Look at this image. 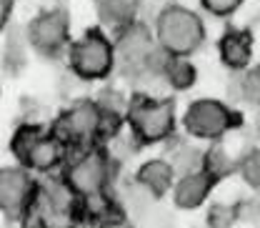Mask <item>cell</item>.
<instances>
[{
    "mask_svg": "<svg viewBox=\"0 0 260 228\" xmlns=\"http://www.w3.org/2000/svg\"><path fill=\"white\" fill-rule=\"evenodd\" d=\"M180 126L178 105L170 96L133 93L125 108V130L135 148L165 146L175 138Z\"/></svg>",
    "mask_w": 260,
    "mask_h": 228,
    "instance_id": "cell-1",
    "label": "cell"
},
{
    "mask_svg": "<svg viewBox=\"0 0 260 228\" xmlns=\"http://www.w3.org/2000/svg\"><path fill=\"white\" fill-rule=\"evenodd\" d=\"M118 173H120V161L113 156L110 146L105 143L70 151L65 158V165L60 168L63 181L83 201L113 193L118 183Z\"/></svg>",
    "mask_w": 260,
    "mask_h": 228,
    "instance_id": "cell-2",
    "label": "cell"
},
{
    "mask_svg": "<svg viewBox=\"0 0 260 228\" xmlns=\"http://www.w3.org/2000/svg\"><path fill=\"white\" fill-rule=\"evenodd\" d=\"M10 156L15 163L25 165L35 176H55L60 173L68 158V146L60 140V135L53 130L50 123L38 121H23L10 135Z\"/></svg>",
    "mask_w": 260,
    "mask_h": 228,
    "instance_id": "cell-3",
    "label": "cell"
},
{
    "mask_svg": "<svg viewBox=\"0 0 260 228\" xmlns=\"http://www.w3.org/2000/svg\"><path fill=\"white\" fill-rule=\"evenodd\" d=\"M65 63L78 80L85 83L108 80L118 70L113 38L103 28H88L80 38L70 40L65 50Z\"/></svg>",
    "mask_w": 260,
    "mask_h": 228,
    "instance_id": "cell-4",
    "label": "cell"
},
{
    "mask_svg": "<svg viewBox=\"0 0 260 228\" xmlns=\"http://www.w3.org/2000/svg\"><path fill=\"white\" fill-rule=\"evenodd\" d=\"M153 33L162 50L180 58H190L205 43L203 18L180 3H168L165 8H160L153 23Z\"/></svg>",
    "mask_w": 260,
    "mask_h": 228,
    "instance_id": "cell-5",
    "label": "cell"
},
{
    "mask_svg": "<svg viewBox=\"0 0 260 228\" xmlns=\"http://www.w3.org/2000/svg\"><path fill=\"white\" fill-rule=\"evenodd\" d=\"M238 126H240V113L218 98H198L180 116V128L193 140L215 143L223 140Z\"/></svg>",
    "mask_w": 260,
    "mask_h": 228,
    "instance_id": "cell-6",
    "label": "cell"
},
{
    "mask_svg": "<svg viewBox=\"0 0 260 228\" xmlns=\"http://www.w3.org/2000/svg\"><path fill=\"white\" fill-rule=\"evenodd\" d=\"M68 151L103 143V110L95 98H78L50 123Z\"/></svg>",
    "mask_w": 260,
    "mask_h": 228,
    "instance_id": "cell-7",
    "label": "cell"
},
{
    "mask_svg": "<svg viewBox=\"0 0 260 228\" xmlns=\"http://www.w3.org/2000/svg\"><path fill=\"white\" fill-rule=\"evenodd\" d=\"M40 176L20 163L0 165V213L13 223H25L32 213Z\"/></svg>",
    "mask_w": 260,
    "mask_h": 228,
    "instance_id": "cell-8",
    "label": "cell"
},
{
    "mask_svg": "<svg viewBox=\"0 0 260 228\" xmlns=\"http://www.w3.org/2000/svg\"><path fill=\"white\" fill-rule=\"evenodd\" d=\"M25 40L43 58H60L70 45V15L65 8L40 10L25 25Z\"/></svg>",
    "mask_w": 260,
    "mask_h": 228,
    "instance_id": "cell-9",
    "label": "cell"
},
{
    "mask_svg": "<svg viewBox=\"0 0 260 228\" xmlns=\"http://www.w3.org/2000/svg\"><path fill=\"white\" fill-rule=\"evenodd\" d=\"M110 38H113V45H115L118 68H120L125 75L145 78L148 55H150L153 48L158 45L155 33L150 31V25L143 23V20H135V23L125 25V28L115 31Z\"/></svg>",
    "mask_w": 260,
    "mask_h": 228,
    "instance_id": "cell-10",
    "label": "cell"
},
{
    "mask_svg": "<svg viewBox=\"0 0 260 228\" xmlns=\"http://www.w3.org/2000/svg\"><path fill=\"white\" fill-rule=\"evenodd\" d=\"M175 168L165 156H150L145 161H140L133 170V183L140 193H145L153 201H162L165 195H170L175 186Z\"/></svg>",
    "mask_w": 260,
    "mask_h": 228,
    "instance_id": "cell-11",
    "label": "cell"
},
{
    "mask_svg": "<svg viewBox=\"0 0 260 228\" xmlns=\"http://www.w3.org/2000/svg\"><path fill=\"white\" fill-rule=\"evenodd\" d=\"M215 188V181H210L200 168L180 173L175 178V186L170 191V201L178 211H198L208 203V198Z\"/></svg>",
    "mask_w": 260,
    "mask_h": 228,
    "instance_id": "cell-12",
    "label": "cell"
},
{
    "mask_svg": "<svg viewBox=\"0 0 260 228\" xmlns=\"http://www.w3.org/2000/svg\"><path fill=\"white\" fill-rule=\"evenodd\" d=\"M218 55L230 70H245L253 61V35L245 28H228L218 40Z\"/></svg>",
    "mask_w": 260,
    "mask_h": 228,
    "instance_id": "cell-13",
    "label": "cell"
},
{
    "mask_svg": "<svg viewBox=\"0 0 260 228\" xmlns=\"http://www.w3.org/2000/svg\"><path fill=\"white\" fill-rule=\"evenodd\" d=\"M140 8L143 0H95L98 20L113 33L140 20Z\"/></svg>",
    "mask_w": 260,
    "mask_h": 228,
    "instance_id": "cell-14",
    "label": "cell"
},
{
    "mask_svg": "<svg viewBox=\"0 0 260 228\" xmlns=\"http://www.w3.org/2000/svg\"><path fill=\"white\" fill-rule=\"evenodd\" d=\"M200 170H203L210 181H215V186H218L220 181H225L228 176L238 173V161L220 146V140H215V143H210L208 148H203Z\"/></svg>",
    "mask_w": 260,
    "mask_h": 228,
    "instance_id": "cell-15",
    "label": "cell"
},
{
    "mask_svg": "<svg viewBox=\"0 0 260 228\" xmlns=\"http://www.w3.org/2000/svg\"><path fill=\"white\" fill-rule=\"evenodd\" d=\"M160 80L170 88V91H175V93H185V91L193 88L195 80H198V68L193 65L190 58L173 55V58L168 61V65H165V73H162Z\"/></svg>",
    "mask_w": 260,
    "mask_h": 228,
    "instance_id": "cell-16",
    "label": "cell"
},
{
    "mask_svg": "<svg viewBox=\"0 0 260 228\" xmlns=\"http://www.w3.org/2000/svg\"><path fill=\"white\" fill-rule=\"evenodd\" d=\"M168 161L173 163L175 173H188V170H198L200 168V158H203V151L193 146L190 140H168Z\"/></svg>",
    "mask_w": 260,
    "mask_h": 228,
    "instance_id": "cell-17",
    "label": "cell"
},
{
    "mask_svg": "<svg viewBox=\"0 0 260 228\" xmlns=\"http://www.w3.org/2000/svg\"><path fill=\"white\" fill-rule=\"evenodd\" d=\"M243 206L240 203H210L205 211V226L208 228H230L240 221Z\"/></svg>",
    "mask_w": 260,
    "mask_h": 228,
    "instance_id": "cell-18",
    "label": "cell"
},
{
    "mask_svg": "<svg viewBox=\"0 0 260 228\" xmlns=\"http://www.w3.org/2000/svg\"><path fill=\"white\" fill-rule=\"evenodd\" d=\"M238 173L250 188H260V148H250L238 158Z\"/></svg>",
    "mask_w": 260,
    "mask_h": 228,
    "instance_id": "cell-19",
    "label": "cell"
},
{
    "mask_svg": "<svg viewBox=\"0 0 260 228\" xmlns=\"http://www.w3.org/2000/svg\"><path fill=\"white\" fill-rule=\"evenodd\" d=\"M25 45H28L25 35H23V38H15V35H13V38L5 43V50H3V65H5L8 73H18V70L25 65Z\"/></svg>",
    "mask_w": 260,
    "mask_h": 228,
    "instance_id": "cell-20",
    "label": "cell"
},
{
    "mask_svg": "<svg viewBox=\"0 0 260 228\" xmlns=\"http://www.w3.org/2000/svg\"><path fill=\"white\" fill-rule=\"evenodd\" d=\"M240 93H243V98H245L248 103L260 105V65L253 68V70H248V73L243 75V80H240Z\"/></svg>",
    "mask_w": 260,
    "mask_h": 228,
    "instance_id": "cell-21",
    "label": "cell"
},
{
    "mask_svg": "<svg viewBox=\"0 0 260 228\" xmlns=\"http://www.w3.org/2000/svg\"><path fill=\"white\" fill-rule=\"evenodd\" d=\"M200 5L205 13H210L215 18H228L243 5V0H200Z\"/></svg>",
    "mask_w": 260,
    "mask_h": 228,
    "instance_id": "cell-22",
    "label": "cell"
},
{
    "mask_svg": "<svg viewBox=\"0 0 260 228\" xmlns=\"http://www.w3.org/2000/svg\"><path fill=\"white\" fill-rule=\"evenodd\" d=\"M93 228H135V223L130 221L128 213H118V216H110V218L100 221V223Z\"/></svg>",
    "mask_w": 260,
    "mask_h": 228,
    "instance_id": "cell-23",
    "label": "cell"
},
{
    "mask_svg": "<svg viewBox=\"0 0 260 228\" xmlns=\"http://www.w3.org/2000/svg\"><path fill=\"white\" fill-rule=\"evenodd\" d=\"M13 5H15V0H0V33L5 31V28H8V23H10Z\"/></svg>",
    "mask_w": 260,
    "mask_h": 228,
    "instance_id": "cell-24",
    "label": "cell"
}]
</instances>
